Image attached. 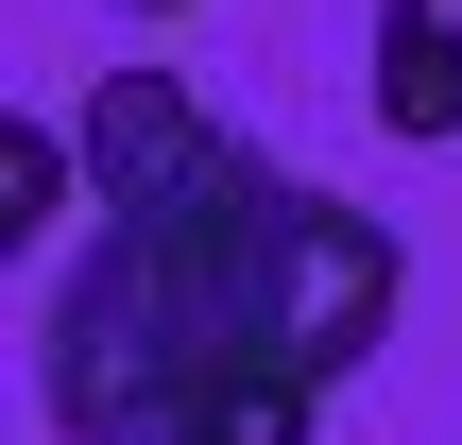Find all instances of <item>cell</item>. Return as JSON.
<instances>
[{"mask_svg": "<svg viewBox=\"0 0 462 445\" xmlns=\"http://www.w3.org/2000/svg\"><path fill=\"white\" fill-rule=\"evenodd\" d=\"M69 137L86 240L34 292L51 445H309V412L411 309L394 223L274 172L189 69H103Z\"/></svg>", "mask_w": 462, "mask_h": 445, "instance_id": "cell-1", "label": "cell"}, {"mask_svg": "<svg viewBox=\"0 0 462 445\" xmlns=\"http://www.w3.org/2000/svg\"><path fill=\"white\" fill-rule=\"evenodd\" d=\"M377 137H462V0H377Z\"/></svg>", "mask_w": 462, "mask_h": 445, "instance_id": "cell-2", "label": "cell"}, {"mask_svg": "<svg viewBox=\"0 0 462 445\" xmlns=\"http://www.w3.org/2000/svg\"><path fill=\"white\" fill-rule=\"evenodd\" d=\"M69 172H86V137H51V120H17V137H0V223L34 240V223L69 206Z\"/></svg>", "mask_w": 462, "mask_h": 445, "instance_id": "cell-3", "label": "cell"}, {"mask_svg": "<svg viewBox=\"0 0 462 445\" xmlns=\"http://www.w3.org/2000/svg\"><path fill=\"white\" fill-rule=\"evenodd\" d=\"M120 17H189V0H120Z\"/></svg>", "mask_w": 462, "mask_h": 445, "instance_id": "cell-4", "label": "cell"}]
</instances>
